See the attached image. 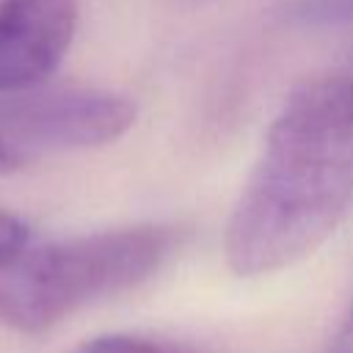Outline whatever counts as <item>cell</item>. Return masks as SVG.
I'll return each instance as SVG.
<instances>
[{"label": "cell", "mask_w": 353, "mask_h": 353, "mask_svg": "<svg viewBox=\"0 0 353 353\" xmlns=\"http://www.w3.org/2000/svg\"><path fill=\"white\" fill-rule=\"evenodd\" d=\"M30 245V229L22 218L0 210V268L11 265Z\"/></svg>", "instance_id": "8992f818"}, {"label": "cell", "mask_w": 353, "mask_h": 353, "mask_svg": "<svg viewBox=\"0 0 353 353\" xmlns=\"http://www.w3.org/2000/svg\"><path fill=\"white\" fill-rule=\"evenodd\" d=\"M130 97L105 88H25L0 94V138L22 149H91L135 124Z\"/></svg>", "instance_id": "3957f363"}, {"label": "cell", "mask_w": 353, "mask_h": 353, "mask_svg": "<svg viewBox=\"0 0 353 353\" xmlns=\"http://www.w3.org/2000/svg\"><path fill=\"white\" fill-rule=\"evenodd\" d=\"M331 353H353V306L345 314V320H342V325H339V331L334 336Z\"/></svg>", "instance_id": "ba28073f"}, {"label": "cell", "mask_w": 353, "mask_h": 353, "mask_svg": "<svg viewBox=\"0 0 353 353\" xmlns=\"http://www.w3.org/2000/svg\"><path fill=\"white\" fill-rule=\"evenodd\" d=\"M295 14L303 22H353V0H303Z\"/></svg>", "instance_id": "52a82bcc"}, {"label": "cell", "mask_w": 353, "mask_h": 353, "mask_svg": "<svg viewBox=\"0 0 353 353\" xmlns=\"http://www.w3.org/2000/svg\"><path fill=\"white\" fill-rule=\"evenodd\" d=\"M77 0H0V94L36 88L63 61Z\"/></svg>", "instance_id": "277c9868"}, {"label": "cell", "mask_w": 353, "mask_h": 353, "mask_svg": "<svg viewBox=\"0 0 353 353\" xmlns=\"http://www.w3.org/2000/svg\"><path fill=\"white\" fill-rule=\"evenodd\" d=\"M74 353H193V350L163 342V339L135 336V334H105V336L88 339Z\"/></svg>", "instance_id": "5b68a950"}, {"label": "cell", "mask_w": 353, "mask_h": 353, "mask_svg": "<svg viewBox=\"0 0 353 353\" xmlns=\"http://www.w3.org/2000/svg\"><path fill=\"white\" fill-rule=\"evenodd\" d=\"M353 201V74L301 83L273 119L226 226L237 276H265L312 254Z\"/></svg>", "instance_id": "6da1fadb"}, {"label": "cell", "mask_w": 353, "mask_h": 353, "mask_svg": "<svg viewBox=\"0 0 353 353\" xmlns=\"http://www.w3.org/2000/svg\"><path fill=\"white\" fill-rule=\"evenodd\" d=\"M174 245V229L160 223L28 245L0 268V323L19 334H44L69 314L154 276Z\"/></svg>", "instance_id": "7a4b0ae2"}, {"label": "cell", "mask_w": 353, "mask_h": 353, "mask_svg": "<svg viewBox=\"0 0 353 353\" xmlns=\"http://www.w3.org/2000/svg\"><path fill=\"white\" fill-rule=\"evenodd\" d=\"M17 165H22V152H17L8 141H3V138H0V174L14 171Z\"/></svg>", "instance_id": "9c48e42d"}]
</instances>
